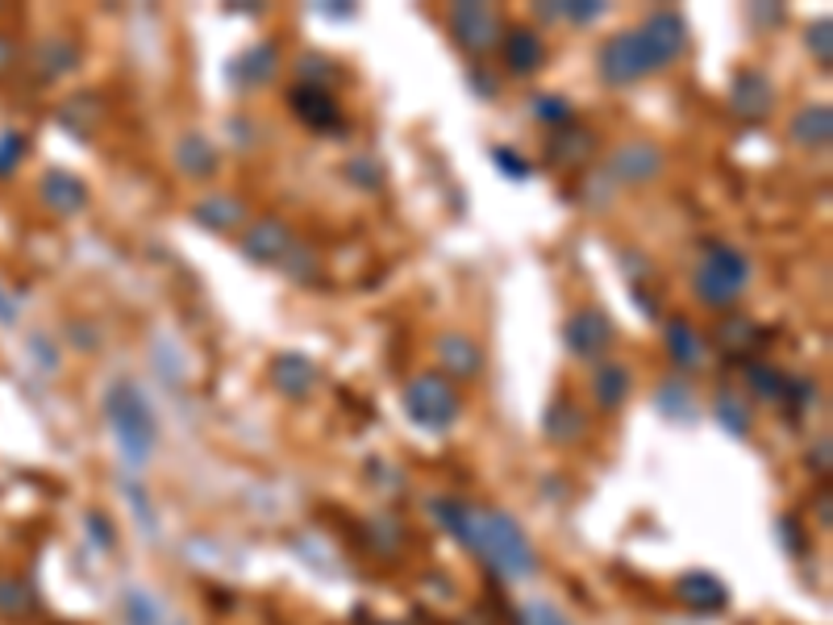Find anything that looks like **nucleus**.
I'll return each instance as SVG.
<instances>
[{
	"label": "nucleus",
	"instance_id": "nucleus-1",
	"mask_svg": "<svg viewBox=\"0 0 833 625\" xmlns=\"http://www.w3.org/2000/svg\"><path fill=\"white\" fill-rule=\"evenodd\" d=\"M430 509H434V517L442 521V530H450L467 551H476V555H480L488 567H496L501 576L526 580V576L538 571V555H533V546H529L526 530L508 514H501V509H476V505L446 500V496H438Z\"/></svg>",
	"mask_w": 833,
	"mask_h": 625
},
{
	"label": "nucleus",
	"instance_id": "nucleus-2",
	"mask_svg": "<svg viewBox=\"0 0 833 625\" xmlns=\"http://www.w3.org/2000/svg\"><path fill=\"white\" fill-rule=\"evenodd\" d=\"M688 46V25L680 13L658 9L634 30H621L617 38L600 46L596 68L605 75V84H637L642 75H655L667 63H676Z\"/></svg>",
	"mask_w": 833,
	"mask_h": 625
},
{
	"label": "nucleus",
	"instance_id": "nucleus-3",
	"mask_svg": "<svg viewBox=\"0 0 833 625\" xmlns=\"http://www.w3.org/2000/svg\"><path fill=\"white\" fill-rule=\"evenodd\" d=\"M105 422H109L113 438H117V450L126 455V463L133 471L146 468L154 455V438H159V425H154V413L142 388L130 380H117L105 397Z\"/></svg>",
	"mask_w": 833,
	"mask_h": 625
},
{
	"label": "nucleus",
	"instance_id": "nucleus-4",
	"mask_svg": "<svg viewBox=\"0 0 833 625\" xmlns=\"http://www.w3.org/2000/svg\"><path fill=\"white\" fill-rule=\"evenodd\" d=\"M750 284V263L746 255H738L734 246H713L704 255L701 271H696V296H701L708 309H725L734 305L742 288Z\"/></svg>",
	"mask_w": 833,
	"mask_h": 625
},
{
	"label": "nucleus",
	"instance_id": "nucleus-5",
	"mask_svg": "<svg viewBox=\"0 0 833 625\" xmlns=\"http://www.w3.org/2000/svg\"><path fill=\"white\" fill-rule=\"evenodd\" d=\"M404 413H409V422H416L421 429H446V425L459 417V392L450 388L446 376L425 372V376L409 380V388H404Z\"/></svg>",
	"mask_w": 833,
	"mask_h": 625
},
{
	"label": "nucleus",
	"instance_id": "nucleus-6",
	"mask_svg": "<svg viewBox=\"0 0 833 625\" xmlns=\"http://www.w3.org/2000/svg\"><path fill=\"white\" fill-rule=\"evenodd\" d=\"M450 34L462 50H488L501 38V13L492 4H455L450 9Z\"/></svg>",
	"mask_w": 833,
	"mask_h": 625
},
{
	"label": "nucleus",
	"instance_id": "nucleus-7",
	"mask_svg": "<svg viewBox=\"0 0 833 625\" xmlns=\"http://www.w3.org/2000/svg\"><path fill=\"white\" fill-rule=\"evenodd\" d=\"M563 338H567V351L575 358H600L613 346V321L600 309H579L567 317Z\"/></svg>",
	"mask_w": 833,
	"mask_h": 625
},
{
	"label": "nucleus",
	"instance_id": "nucleus-8",
	"mask_svg": "<svg viewBox=\"0 0 833 625\" xmlns=\"http://www.w3.org/2000/svg\"><path fill=\"white\" fill-rule=\"evenodd\" d=\"M38 197L46 201V209H55L59 217H75L84 204H89V188H84V179L63 172V167H50L38 184Z\"/></svg>",
	"mask_w": 833,
	"mask_h": 625
},
{
	"label": "nucleus",
	"instance_id": "nucleus-9",
	"mask_svg": "<svg viewBox=\"0 0 833 625\" xmlns=\"http://www.w3.org/2000/svg\"><path fill=\"white\" fill-rule=\"evenodd\" d=\"M729 105L738 117H750V121H763L775 105V89H771V80L763 71H742L738 80H734V89H729Z\"/></svg>",
	"mask_w": 833,
	"mask_h": 625
},
{
	"label": "nucleus",
	"instance_id": "nucleus-10",
	"mask_svg": "<svg viewBox=\"0 0 833 625\" xmlns=\"http://www.w3.org/2000/svg\"><path fill=\"white\" fill-rule=\"evenodd\" d=\"M292 113L305 121L308 130H338L342 126V109L333 105L329 89H313V84L292 89Z\"/></svg>",
	"mask_w": 833,
	"mask_h": 625
},
{
	"label": "nucleus",
	"instance_id": "nucleus-11",
	"mask_svg": "<svg viewBox=\"0 0 833 625\" xmlns=\"http://www.w3.org/2000/svg\"><path fill=\"white\" fill-rule=\"evenodd\" d=\"M292 238H288V229L275 217H263V222H255L246 229V238H242V250L255 259V263H275V259H284Z\"/></svg>",
	"mask_w": 833,
	"mask_h": 625
},
{
	"label": "nucleus",
	"instance_id": "nucleus-12",
	"mask_svg": "<svg viewBox=\"0 0 833 625\" xmlns=\"http://www.w3.org/2000/svg\"><path fill=\"white\" fill-rule=\"evenodd\" d=\"M676 592H680V601L688 609H696V613H721L725 601H729V592H725V583L717 576H708V571H688L680 583H676Z\"/></svg>",
	"mask_w": 833,
	"mask_h": 625
},
{
	"label": "nucleus",
	"instance_id": "nucleus-13",
	"mask_svg": "<svg viewBox=\"0 0 833 625\" xmlns=\"http://www.w3.org/2000/svg\"><path fill=\"white\" fill-rule=\"evenodd\" d=\"M542 59H547V46H542V38H538L529 25L508 30L505 34V63H508L513 75H533V71L542 68Z\"/></svg>",
	"mask_w": 833,
	"mask_h": 625
},
{
	"label": "nucleus",
	"instance_id": "nucleus-14",
	"mask_svg": "<svg viewBox=\"0 0 833 625\" xmlns=\"http://www.w3.org/2000/svg\"><path fill=\"white\" fill-rule=\"evenodd\" d=\"M658 167H662V151L650 146V142H630V146H621L613 155V176L630 179V184L658 176Z\"/></svg>",
	"mask_w": 833,
	"mask_h": 625
},
{
	"label": "nucleus",
	"instance_id": "nucleus-15",
	"mask_svg": "<svg viewBox=\"0 0 833 625\" xmlns=\"http://www.w3.org/2000/svg\"><path fill=\"white\" fill-rule=\"evenodd\" d=\"M275 71H280V55H275V46L259 43V46H250L238 63H234V84H242V89H259V84H267Z\"/></svg>",
	"mask_w": 833,
	"mask_h": 625
},
{
	"label": "nucleus",
	"instance_id": "nucleus-16",
	"mask_svg": "<svg viewBox=\"0 0 833 625\" xmlns=\"http://www.w3.org/2000/svg\"><path fill=\"white\" fill-rule=\"evenodd\" d=\"M271 380H275V388H280L284 397H308L313 384H317V367H313L305 355H284V358H275Z\"/></svg>",
	"mask_w": 833,
	"mask_h": 625
},
{
	"label": "nucleus",
	"instance_id": "nucleus-17",
	"mask_svg": "<svg viewBox=\"0 0 833 625\" xmlns=\"http://www.w3.org/2000/svg\"><path fill=\"white\" fill-rule=\"evenodd\" d=\"M791 138L800 146H830L833 138V109L830 105H805L791 117Z\"/></svg>",
	"mask_w": 833,
	"mask_h": 625
},
{
	"label": "nucleus",
	"instance_id": "nucleus-18",
	"mask_svg": "<svg viewBox=\"0 0 833 625\" xmlns=\"http://www.w3.org/2000/svg\"><path fill=\"white\" fill-rule=\"evenodd\" d=\"M80 63V46L67 43V38H43L34 46V71L43 80H55V75H67V71Z\"/></svg>",
	"mask_w": 833,
	"mask_h": 625
},
{
	"label": "nucleus",
	"instance_id": "nucleus-19",
	"mask_svg": "<svg viewBox=\"0 0 833 625\" xmlns=\"http://www.w3.org/2000/svg\"><path fill=\"white\" fill-rule=\"evenodd\" d=\"M593 392H596V404H600L605 413H613L617 404L630 397V367H621V363H605V367H596Z\"/></svg>",
	"mask_w": 833,
	"mask_h": 625
},
{
	"label": "nucleus",
	"instance_id": "nucleus-20",
	"mask_svg": "<svg viewBox=\"0 0 833 625\" xmlns=\"http://www.w3.org/2000/svg\"><path fill=\"white\" fill-rule=\"evenodd\" d=\"M667 355H671L676 367H696L701 363V338H696V326L688 317L667 321Z\"/></svg>",
	"mask_w": 833,
	"mask_h": 625
},
{
	"label": "nucleus",
	"instance_id": "nucleus-21",
	"mask_svg": "<svg viewBox=\"0 0 833 625\" xmlns=\"http://www.w3.org/2000/svg\"><path fill=\"white\" fill-rule=\"evenodd\" d=\"M438 358L455 372V376H462V380H471L476 372H480V346L471 342V338H462V334H446L438 342Z\"/></svg>",
	"mask_w": 833,
	"mask_h": 625
},
{
	"label": "nucleus",
	"instance_id": "nucleus-22",
	"mask_svg": "<svg viewBox=\"0 0 833 625\" xmlns=\"http://www.w3.org/2000/svg\"><path fill=\"white\" fill-rule=\"evenodd\" d=\"M34 588L22 576H0V617L4 622H22L34 613Z\"/></svg>",
	"mask_w": 833,
	"mask_h": 625
},
{
	"label": "nucleus",
	"instance_id": "nucleus-23",
	"mask_svg": "<svg viewBox=\"0 0 833 625\" xmlns=\"http://www.w3.org/2000/svg\"><path fill=\"white\" fill-rule=\"evenodd\" d=\"M176 163L188 172V176H213V167H218V151H213V142L200 134H188L184 142L176 146Z\"/></svg>",
	"mask_w": 833,
	"mask_h": 625
},
{
	"label": "nucleus",
	"instance_id": "nucleus-24",
	"mask_svg": "<svg viewBox=\"0 0 833 625\" xmlns=\"http://www.w3.org/2000/svg\"><path fill=\"white\" fill-rule=\"evenodd\" d=\"M192 217H197L200 225H209V229H234V225L246 217V209H242V201H234V197H209V201H200L197 209H192Z\"/></svg>",
	"mask_w": 833,
	"mask_h": 625
},
{
	"label": "nucleus",
	"instance_id": "nucleus-25",
	"mask_svg": "<svg viewBox=\"0 0 833 625\" xmlns=\"http://www.w3.org/2000/svg\"><path fill=\"white\" fill-rule=\"evenodd\" d=\"M547 434L554 443H575L584 434V413L575 404H554L547 413Z\"/></svg>",
	"mask_w": 833,
	"mask_h": 625
},
{
	"label": "nucleus",
	"instance_id": "nucleus-26",
	"mask_svg": "<svg viewBox=\"0 0 833 625\" xmlns=\"http://www.w3.org/2000/svg\"><path fill=\"white\" fill-rule=\"evenodd\" d=\"M750 334H754V326L746 317H729L717 330V346H721L725 355H746L750 351Z\"/></svg>",
	"mask_w": 833,
	"mask_h": 625
},
{
	"label": "nucleus",
	"instance_id": "nucleus-27",
	"mask_svg": "<svg viewBox=\"0 0 833 625\" xmlns=\"http://www.w3.org/2000/svg\"><path fill=\"white\" fill-rule=\"evenodd\" d=\"M688 404H692V392L683 388V380H671L658 388V409H662L667 417H688V422H692V409H688Z\"/></svg>",
	"mask_w": 833,
	"mask_h": 625
},
{
	"label": "nucleus",
	"instance_id": "nucleus-28",
	"mask_svg": "<svg viewBox=\"0 0 833 625\" xmlns=\"http://www.w3.org/2000/svg\"><path fill=\"white\" fill-rule=\"evenodd\" d=\"M22 158H25V134L22 130H4V134H0V179L13 176Z\"/></svg>",
	"mask_w": 833,
	"mask_h": 625
},
{
	"label": "nucleus",
	"instance_id": "nucleus-29",
	"mask_svg": "<svg viewBox=\"0 0 833 625\" xmlns=\"http://www.w3.org/2000/svg\"><path fill=\"white\" fill-rule=\"evenodd\" d=\"M717 422H725L729 434H746L750 429V404H742L738 397H721L717 401Z\"/></svg>",
	"mask_w": 833,
	"mask_h": 625
},
{
	"label": "nucleus",
	"instance_id": "nucleus-30",
	"mask_svg": "<svg viewBox=\"0 0 833 625\" xmlns=\"http://www.w3.org/2000/svg\"><path fill=\"white\" fill-rule=\"evenodd\" d=\"M746 380L754 384V392H759V397H784V388H788V376H784V372H775V367H750V372H746Z\"/></svg>",
	"mask_w": 833,
	"mask_h": 625
},
{
	"label": "nucleus",
	"instance_id": "nucleus-31",
	"mask_svg": "<svg viewBox=\"0 0 833 625\" xmlns=\"http://www.w3.org/2000/svg\"><path fill=\"white\" fill-rule=\"evenodd\" d=\"M126 622L130 625H159V604L146 592H130L126 597Z\"/></svg>",
	"mask_w": 833,
	"mask_h": 625
},
{
	"label": "nucleus",
	"instance_id": "nucleus-32",
	"mask_svg": "<svg viewBox=\"0 0 833 625\" xmlns=\"http://www.w3.org/2000/svg\"><path fill=\"white\" fill-rule=\"evenodd\" d=\"M830 30H833L830 17H825V22H817V25H812V30H809V50H812V55H817V59H821V68H830V63H833Z\"/></svg>",
	"mask_w": 833,
	"mask_h": 625
},
{
	"label": "nucleus",
	"instance_id": "nucleus-33",
	"mask_svg": "<svg viewBox=\"0 0 833 625\" xmlns=\"http://www.w3.org/2000/svg\"><path fill=\"white\" fill-rule=\"evenodd\" d=\"M526 625H571L554 604L547 601H529L526 604Z\"/></svg>",
	"mask_w": 833,
	"mask_h": 625
},
{
	"label": "nucleus",
	"instance_id": "nucleus-34",
	"mask_svg": "<svg viewBox=\"0 0 833 625\" xmlns=\"http://www.w3.org/2000/svg\"><path fill=\"white\" fill-rule=\"evenodd\" d=\"M533 105H538V117H542V121H550V126H559V121H571V105L563 101V96H538Z\"/></svg>",
	"mask_w": 833,
	"mask_h": 625
},
{
	"label": "nucleus",
	"instance_id": "nucleus-35",
	"mask_svg": "<svg viewBox=\"0 0 833 625\" xmlns=\"http://www.w3.org/2000/svg\"><path fill=\"white\" fill-rule=\"evenodd\" d=\"M554 13H559V17H571V22L584 25V22H596V17L605 13V4H559Z\"/></svg>",
	"mask_w": 833,
	"mask_h": 625
},
{
	"label": "nucleus",
	"instance_id": "nucleus-36",
	"mask_svg": "<svg viewBox=\"0 0 833 625\" xmlns=\"http://www.w3.org/2000/svg\"><path fill=\"white\" fill-rule=\"evenodd\" d=\"M492 158H496V163L505 167V176H508V179H526V176H529V163H526V158H517L513 151H496Z\"/></svg>",
	"mask_w": 833,
	"mask_h": 625
},
{
	"label": "nucleus",
	"instance_id": "nucleus-37",
	"mask_svg": "<svg viewBox=\"0 0 833 625\" xmlns=\"http://www.w3.org/2000/svg\"><path fill=\"white\" fill-rule=\"evenodd\" d=\"M89 526H92V534H96V546H105L109 551L113 546V530H109V521L101 514H89Z\"/></svg>",
	"mask_w": 833,
	"mask_h": 625
},
{
	"label": "nucleus",
	"instance_id": "nucleus-38",
	"mask_svg": "<svg viewBox=\"0 0 833 625\" xmlns=\"http://www.w3.org/2000/svg\"><path fill=\"white\" fill-rule=\"evenodd\" d=\"M779 534H788V551H791V555H800V551H805V538H800V530H796V521H791V517H784V521H779Z\"/></svg>",
	"mask_w": 833,
	"mask_h": 625
},
{
	"label": "nucleus",
	"instance_id": "nucleus-39",
	"mask_svg": "<svg viewBox=\"0 0 833 625\" xmlns=\"http://www.w3.org/2000/svg\"><path fill=\"white\" fill-rule=\"evenodd\" d=\"M13 59H17V46H13L9 34H0V75L13 68Z\"/></svg>",
	"mask_w": 833,
	"mask_h": 625
},
{
	"label": "nucleus",
	"instance_id": "nucleus-40",
	"mask_svg": "<svg viewBox=\"0 0 833 625\" xmlns=\"http://www.w3.org/2000/svg\"><path fill=\"white\" fill-rule=\"evenodd\" d=\"M809 463H812V468H821V475L830 471V438H821V447L809 455Z\"/></svg>",
	"mask_w": 833,
	"mask_h": 625
},
{
	"label": "nucleus",
	"instance_id": "nucleus-41",
	"mask_svg": "<svg viewBox=\"0 0 833 625\" xmlns=\"http://www.w3.org/2000/svg\"><path fill=\"white\" fill-rule=\"evenodd\" d=\"M17 321V309H13V300H9V292L0 288V326H13Z\"/></svg>",
	"mask_w": 833,
	"mask_h": 625
}]
</instances>
